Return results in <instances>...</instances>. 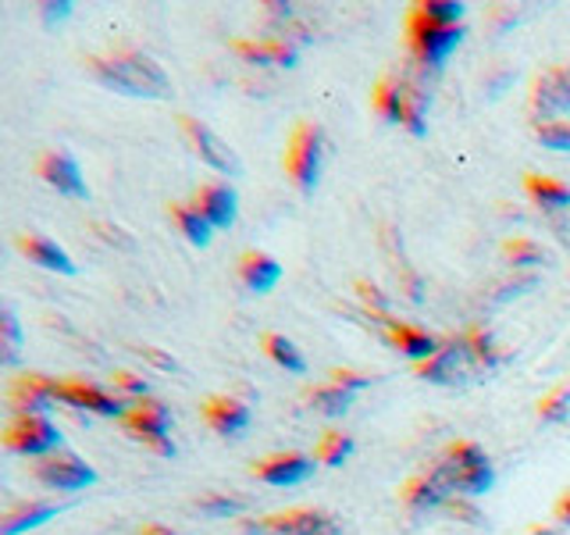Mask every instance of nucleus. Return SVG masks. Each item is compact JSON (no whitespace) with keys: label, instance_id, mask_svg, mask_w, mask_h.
Returning <instances> with one entry per match:
<instances>
[{"label":"nucleus","instance_id":"f257e3e1","mask_svg":"<svg viewBox=\"0 0 570 535\" xmlns=\"http://www.w3.org/2000/svg\"><path fill=\"white\" fill-rule=\"evenodd\" d=\"M86 71L94 76L104 89L121 97H139V100H171L175 86L168 71L154 61L150 54L136 47H118L111 54H94L86 58Z\"/></svg>","mask_w":570,"mask_h":535},{"label":"nucleus","instance_id":"f03ea898","mask_svg":"<svg viewBox=\"0 0 570 535\" xmlns=\"http://www.w3.org/2000/svg\"><path fill=\"white\" fill-rule=\"evenodd\" d=\"M432 471L453 489L456 499H478L495 489V464L485 454V446L474 439H456L432 464Z\"/></svg>","mask_w":570,"mask_h":535},{"label":"nucleus","instance_id":"7ed1b4c3","mask_svg":"<svg viewBox=\"0 0 570 535\" xmlns=\"http://www.w3.org/2000/svg\"><path fill=\"white\" fill-rule=\"evenodd\" d=\"M468 40V26H439L421 18L414 8L406 14V50L410 61H414L421 71L435 76V71L445 68V61L453 58L456 47Z\"/></svg>","mask_w":570,"mask_h":535},{"label":"nucleus","instance_id":"20e7f679","mask_svg":"<svg viewBox=\"0 0 570 535\" xmlns=\"http://www.w3.org/2000/svg\"><path fill=\"white\" fill-rule=\"evenodd\" d=\"M325 154H328L325 129H321L317 121H299L289 136V147L282 154L285 178L296 186V193L311 196L317 189L321 172H325Z\"/></svg>","mask_w":570,"mask_h":535},{"label":"nucleus","instance_id":"39448f33","mask_svg":"<svg viewBox=\"0 0 570 535\" xmlns=\"http://www.w3.org/2000/svg\"><path fill=\"white\" fill-rule=\"evenodd\" d=\"M414 374L428 386H442V389H463L478 382L481 374H489L485 364H481V357L474 353L468 332L463 335H450L442 339V350L432 357V361H424L414 368Z\"/></svg>","mask_w":570,"mask_h":535},{"label":"nucleus","instance_id":"423d86ee","mask_svg":"<svg viewBox=\"0 0 570 535\" xmlns=\"http://www.w3.org/2000/svg\"><path fill=\"white\" fill-rule=\"evenodd\" d=\"M29 475L36 486H43L47 493H82V489H94L100 475L97 468L89 464L86 457H79L76 450H58L50 457H40L29 464Z\"/></svg>","mask_w":570,"mask_h":535},{"label":"nucleus","instance_id":"0eeeda50","mask_svg":"<svg viewBox=\"0 0 570 535\" xmlns=\"http://www.w3.org/2000/svg\"><path fill=\"white\" fill-rule=\"evenodd\" d=\"M4 450L11 457L40 460L65 450V432L50 415H14L4 428Z\"/></svg>","mask_w":570,"mask_h":535},{"label":"nucleus","instance_id":"6e6552de","mask_svg":"<svg viewBox=\"0 0 570 535\" xmlns=\"http://www.w3.org/2000/svg\"><path fill=\"white\" fill-rule=\"evenodd\" d=\"M243 535H338V522L328 510L293 507L264 517H243Z\"/></svg>","mask_w":570,"mask_h":535},{"label":"nucleus","instance_id":"1a4fd4ad","mask_svg":"<svg viewBox=\"0 0 570 535\" xmlns=\"http://www.w3.org/2000/svg\"><path fill=\"white\" fill-rule=\"evenodd\" d=\"M121 425H125V432H129L132 439H139L150 454H157V457L178 454V446L171 439V410L165 400L147 397V400L132 403L129 418H125Z\"/></svg>","mask_w":570,"mask_h":535},{"label":"nucleus","instance_id":"9d476101","mask_svg":"<svg viewBox=\"0 0 570 535\" xmlns=\"http://www.w3.org/2000/svg\"><path fill=\"white\" fill-rule=\"evenodd\" d=\"M61 407L82 410V415H94V418L125 421L132 410V400H125L121 392L104 389V386L86 382V379H61Z\"/></svg>","mask_w":570,"mask_h":535},{"label":"nucleus","instance_id":"9b49d317","mask_svg":"<svg viewBox=\"0 0 570 535\" xmlns=\"http://www.w3.org/2000/svg\"><path fill=\"white\" fill-rule=\"evenodd\" d=\"M528 111H531L534 125L570 115V65H549L546 71L534 76Z\"/></svg>","mask_w":570,"mask_h":535},{"label":"nucleus","instance_id":"f8f14e48","mask_svg":"<svg viewBox=\"0 0 570 535\" xmlns=\"http://www.w3.org/2000/svg\"><path fill=\"white\" fill-rule=\"evenodd\" d=\"M178 129H183L186 143L193 147V154L204 160L207 168H214L218 175H239L243 172V160L239 154L228 147V143L210 129L207 121L193 118V115H178Z\"/></svg>","mask_w":570,"mask_h":535},{"label":"nucleus","instance_id":"ddd939ff","mask_svg":"<svg viewBox=\"0 0 570 535\" xmlns=\"http://www.w3.org/2000/svg\"><path fill=\"white\" fill-rule=\"evenodd\" d=\"M321 468L314 454H303V450H278V454H267L261 457L249 475L264 486H275V489H293V486H303V481H311L314 471Z\"/></svg>","mask_w":570,"mask_h":535},{"label":"nucleus","instance_id":"4468645a","mask_svg":"<svg viewBox=\"0 0 570 535\" xmlns=\"http://www.w3.org/2000/svg\"><path fill=\"white\" fill-rule=\"evenodd\" d=\"M8 403L14 415H50L61 403V382L43 371H22L8 386Z\"/></svg>","mask_w":570,"mask_h":535},{"label":"nucleus","instance_id":"2eb2a0df","mask_svg":"<svg viewBox=\"0 0 570 535\" xmlns=\"http://www.w3.org/2000/svg\"><path fill=\"white\" fill-rule=\"evenodd\" d=\"M200 415H204L210 432L222 436V439H239V436H246V428L254 425V407L239 397H232V392L207 397L200 403Z\"/></svg>","mask_w":570,"mask_h":535},{"label":"nucleus","instance_id":"dca6fc26","mask_svg":"<svg viewBox=\"0 0 570 535\" xmlns=\"http://www.w3.org/2000/svg\"><path fill=\"white\" fill-rule=\"evenodd\" d=\"M36 172H40V178L50 189H58L61 196H68V201H86L89 196L86 175L71 150H47L40 157V165H36Z\"/></svg>","mask_w":570,"mask_h":535},{"label":"nucleus","instance_id":"f3484780","mask_svg":"<svg viewBox=\"0 0 570 535\" xmlns=\"http://www.w3.org/2000/svg\"><path fill=\"white\" fill-rule=\"evenodd\" d=\"M382 335H385V343L400 357H406L414 368L432 361V357L442 350V339L435 332H428L421 325H410V321H389V325L382 329Z\"/></svg>","mask_w":570,"mask_h":535},{"label":"nucleus","instance_id":"a211bd4d","mask_svg":"<svg viewBox=\"0 0 570 535\" xmlns=\"http://www.w3.org/2000/svg\"><path fill=\"white\" fill-rule=\"evenodd\" d=\"M193 204L204 211V218L214 225V232L232 228L239 218V193L225 178H210L200 189L193 193Z\"/></svg>","mask_w":570,"mask_h":535},{"label":"nucleus","instance_id":"6ab92c4d","mask_svg":"<svg viewBox=\"0 0 570 535\" xmlns=\"http://www.w3.org/2000/svg\"><path fill=\"white\" fill-rule=\"evenodd\" d=\"M400 499H403V507L410 514H432V510L450 507L456 496L432 468H428V471H421V475H414L406 481V486L400 489Z\"/></svg>","mask_w":570,"mask_h":535},{"label":"nucleus","instance_id":"aec40b11","mask_svg":"<svg viewBox=\"0 0 570 535\" xmlns=\"http://www.w3.org/2000/svg\"><path fill=\"white\" fill-rule=\"evenodd\" d=\"M18 250H22L26 261H32L36 268H47V272H53V275H76L79 272V264L71 261L68 250L58 240L43 236V232H22V236H18Z\"/></svg>","mask_w":570,"mask_h":535},{"label":"nucleus","instance_id":"412c9836","mask_svg":"<svg viewBox=\"0 0 570 535\" xmlns=\"http://www.w3.org/2000/svg\"><path fill=\"white\" fill-rule=\"evenodd\" d=\"M374 115L389 125H406V107H410V86H406V71H389L379 79L371 94Z\"/></svg>","mask_w":570,"mask_h":535},{"label":"nucleus","instance_id":"4be33fe9","mask_svg":"<svg viewBox=\"0 0 570 535\" xmlns=\"http://www.w3.org/2000/svg\"><path fill=\"white\" fill-rule=\"evenodd\" d=\"M58 514H61V504H53V499H22V504H14L0 517V535H29L36 528L50 525Z\"/></svg>","mask_w":570,"mask_h":535},{"label":"nucleus","instance_id":"5701e85b","mask_svg":"<svg viewBox=\"0 0 570 535\" xmlns=\"http://www.w3.org/2000/svg\"><path fill=\"white\" fill-rule=\"evenodd\" d=\"M239 282L249 293L264 296L282 282V264L264 250H246V254H239Z\"/></svg>","mask_w":570,"mask_h":535},{"label":"nucleus","instance_id":"b1692460","mask_svg":"<svg viewBox=\"0 0 570 535\" xmlns=\"http://www.w3.org/2000/svg\"><path fill=\"white\" fill-rule=\"evenodd\" d=\"M168 218H171V225L183 232V240L186 243H193V246H210V240H214V225L204 218V211L196 207L193 201H171L168 204Z\"/></svg>","mask_w":570,"mask_h":535},{"label":"nucleus","instance_id":"393cba45","mask_svg":"<svg viewBox=\"0 0 570 535\" xmlns=\"http://www.w3.org/2000/svg\"><path fill=\"white\" fill-rule=\"evenodd\" d=\"M524 193L528 201L546 211V214H563L570 211V186L560 183V178H549V175H524Z\"/></svg>","mask_w":570,"mask_h":535},{"label":"nucleus","instance_id":"a878e982","mask_svg":"<svg viewBox=\"0 0 570 535\" xmlns=\"http://www.w3.org/2000/svg\"><path fill=\"white\" fill-rule=\"evenodd\" d=\"M353 400H356V392L343 389V386H335V382H321L307 392V407L314 410V415L321 418H346L350 410H353Z\"/></svg>","mask_w":570,"mask_h":535},{"label":"nucleus","instance_id":"bb28decb","mask_svg":"<svg viewBox=\"0 0 570 535\" xmlns=\"http://www.w3.org/2000/svg\"><path fill=\"white\" fill-rule=\"evenodd\" d=\"M261 347H264V353L272 357V361H275L285 374H307V357H303V350L293 343L289 335H282V332H264V335H261Z\"/></svg>","mask_w":570,"mask_h":535},{"label":"nucleus","instance_id":"cd10ccee","mask_svg":"<svg viewBox=\"0 0 570 535\" xmlns=\"http://www.w3.org/2000/svg\"><path fill=\"white\" fill-rule=\"evenodd\" d=\"M353 454H356V439L350 432H343V428H325L314 446V457L321 468H343Z\"/></svg>","mask_w":570,"mask_h":535},{"label":"nucleus","instance_id":"c85d7f7f","mask_svg":"<svg viewBox=\"0 0 570 535\" xmlns=\"http://www.w3.org/2000/svg\"><path fill=\"white\" fill-rule=\"evenodd\" d=\"M503 257L513 272H534V268H546L549 264V250L531 240V236H510L503 243Z\"/></svg>","mask_w":570,"mask_h":535},{"label":"nucleus","instance_id":"c756f323","mask_svg":"<svg viewBox=\"0 0 570 535\" xmlns=\"http://www.w3.org/2000/svg\"><path fill=\"white\" fill-rule=\"evenodd\" d=\"M196 510H200L204 517H210V522H222V517H246L249 510V499L246 496H236V493H207L196 499Z\"/></svg>","mask_w":570,"mask_h":535},{"label":"nucleus","instance_id":"7c9ffc66","mask_svg":"<svg viewBox=\"0 0 570 535\" xmlns=\"http://www.w3.org/2000/svg\"><path fill=\"white\" fill-rule=\"evenodd\" d=\"M353 290H356V300H361L364 314H371V321H379L382 329L389 325V321H396V318H392V303H389V296H385L374 282L356 279V282H353Z\"/></svg>","mask_w":570,"mask_h":535},{"label":"nucleus","instance_id":"2f4dec72","mask_svg":"<svg viewBox=\"0 0 570 535\" xmlns=\"http://www.w3.org/2000/svg\"><path fill=\"white\" fill-rule=\"evenodd\" d=\"M414 11L439 26H463V18H468V4H460V0H424V4H414Z\"/></svg>","mask_w":570,"mask_h":535},{"label":"nucleus","instance_id":"473e14b6","mask_svg":"<svg viewBox=\"0 0 570 535\" xmlns=\"http://www.w3.org/2000/svg\"><path fill=\"white\" fill-rule=\"evenodd\" d=\"M261 43L267 50V61L275 68H296L299 65V43H293L285 32H267L261 36Z\"/></svg>","mask_w":570,"mask_h":535},{"label":"nucleus","instance_id":"72a5a7b5","mask_svg":"<svg viewBox=\"0 0 570 535\" xmlns=\"http://www.w3.org/2000/svg\"><path fill=\"white\" fill-rule=\"evenodd\" d=\"M18 353H22V325H18L14 311L4 308L0 311V361L14 364Z\"/></svg>","mask_w":570,"mask_h":535},{"label":"nucleus","instance_id":"f704fd0d","mask_svg":"<svg viewBox=\"0 0 570 535\" xmlns=\"http://www.w3.org/2000/svg\"><path fill=\"white\" fill-rule=\"evenodd\" d=\"M534 139H539L546 150L570 154V118H557V121L534 125Z\"/></svg>","mask_w":570,"mask_h":535},{"label":"nucleus","instance_id":"c9c22d12","mask_svg":"<svg viewBox=\"0 0 570 535\" xmlns=\"http://www.w3.org/2000/svg\"><path fill=\"white\" fill-rule=\"evenodd\" d=\"M468 339H471L474 353L481 357V364H485V371H495L499 364L507 361V350L495 343V335H492L489 329H471Z\"/></svg>","mask_w":570,"mask_h":535},{"label":"nucleus","instance_id":"e433bc0d","mask_svg":"<svg viewBox=\"0 0 570 535\" xmlns=\"http://www.w3.org/2000/svg\"><path fill=\"white\" fill-rule=\"evenodd\" d=\"M539 418L546 425H563L570 418V386H557L539 400Z\"/></svg>","mask_w":570,"mask_h":535},{"label":"nucleus","instance_id":"4c0bfd02","mask_svg":"<svg viewBox=\"0 0 570 535\" xmlns=\"http://www.w3.org/2000/svg\"><path fill=\"white\" fill-rule=\"evenodd\" d=\"M111 386H115V392H121V397H125V400H132V403H139V400H147V397H150V382L142 379V374L125 371V368H118V371L111 374Z\"/></svg>","mask_w":570,"mask_h":535},{"label":"nucleus","instance_id":"58836bf2","mask_svg":"<svg viewBox=\"0 0 570 535\" xmlns=\"http://www.w3.org/2000/svg\"><path fill=\"white\" fill-rule=\"evenodd\" d=\"M396 275H400V290H403V296H406V300H414V303H421V300H424V279H421L406 261L396 264Z\"/></svg>","mask_w":570,"mask_h":535},{"label":"nucleus","instance_id":"ea45409f","mask_svg":"<svg viewBox=\"0 0 570 535\" xmlns=\"http://www.w3.org/2000/svg\"><path fill=\"white\" fill-rule=\"evenodd\" d=\"M328 382L343 386V389H350V392H364L367 386H374V374H367V371H353V368H335Z\"/></svg>","mask_w":570,"mask_h":535},{"label":"nucleus","instance_id":"a19ab883","mask_svg":"<svg viewBox=\"0 0 570 535\" xmlns=\"http://www.w3.org/2000/svg\"><path fill=\"white\" fill-rule=\"evenodd\" d=\"M534 282H539V279H534V272H524L521 279H510V282H499V293H495V300L521 296V293H528V290H531Z\"/></svg>","mask_w":570,"mask_h":535},{"label":"nucleus","instance_id":"79ce46f5","mask_svg":"<svg viewBox=\"0 0 570 535\" xmlns=\"http://www.w3.org/2000/svg\"><path fill=\"white\" fill-rule=\"evenodd\" d=\"M68 14H71V4H68V0H50V4H40L43 26H61Z\"/></svg>","mask_w":570,"mask_h":535},{"label":"nucleus","instance_id":"37998d69","mask_svg":"<svg viewBox=\"0 0 570 535\" xmlns=\"http://www.w3.org/2000/svg\"><path fill=\"white\" fill-rule=\"evenodd\" d=\"M139 353H142V361H150L154 368H165V371H178V361H175V357H168V353H160L157 347H139Z\"/></svg>","mask_w":570,"mask_h":535},{"label":"nucleus","instance_id":"c03bdc74","mask_svg":"<svg viewBox=\"0 0 570 535\" xmlns=\"http://www.w3.org/2000/svg\"><path fill=\"white\" fill-rule=\"evenodd\" d=\"M513 79V68H507V65H499V71H495V76L492 79H485V89H489V94L495 97V94H503V86Z\"/></svg>","mask_w":570,"mask_h":535},{"label":"nucleus","instance_id":"a18cd8bd","mask_svg":"<svg viewBox=\"0 0 570 535\" xmlns=\"http://www.w3.org/2000/svg\"><path fill=\"white\" fill-rule=\"evenodd\" d=\"M557 522H560V528H570V489L560 496V504H557Z\"/></svg>","mask_w":570,"mask_h":535},{"label":"nucleus","instance_id":"49530a36","mask_svg":"<svg viewBox=\"0 0 570 535\" xmlns=\"http://www.w3.org/2000/svg\"><path fill=\"white\" fill-rule=\"evenodd\" d=\"M139 535H178L171 525H160V522H147V525H142L139 528Z\"/></svg>","mask_w":570,"mask_h":535},{"label":"nucleus","instance_id":"de8ad7c7","mask_svg":"<svg viewBox=\"0 0 570 535\" xmlns=\"http://www.w3.org/2000/svg\"><path fill=\"white\" fill-rule=\"evenodd\" d=\"M534 535H546V532H542V528H539V532H534Z\"/></svg>","mask_w":570,"mask_h":535}]
</instances>
